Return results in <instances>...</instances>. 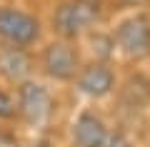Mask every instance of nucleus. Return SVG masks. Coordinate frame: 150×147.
Here are the masks:
<instances>
[{"mask_svg": "<svg viewBox=\"0 0 150 147\" xmlns=\"http://www.w3.org/2000/svg\"><path fill=\"white\" fill-rule=\"evenodd\" d=\"M100 20V3L98 0H65L55 10L53 25L55 32L65 40L80 37Z\"/></svg>", "mask_w": 150, "mask_h": 147, "instance_id": "f257e3e1", "label": "nucleus"}, {"mask_svg": "<svg viewBox=\"0 0 150 147\" xmlns=\"http://www.w3.org/2000/svg\"><path fill=\"white\" fill-rule=\"evenodd\" d=\"M18 112L30 127H43L53 117V95L40 82H20L18 87Z\"/></svg>", "mask_w": 150, "mask_h": 147, "instance_id": "f03ea898", "label": "nucleus"}, {"mask_svg": "<svg viewBox=\"0 0 150 147\" xmlns=\"http://www.w3.org/2000/svg\"><path fill=\"white\" fill-rule=\"evenodd\" d=\"M115 45L120 53L133 60H143L150 55V18L148 15H130L115 27Z\"/></svg>", "mask_w": 150, "mask_h": 147, "instance_id": "7ed1b4c3", "label": "nucleus"}, {"mask_svg": "<svg viewBox=\"0 0 150 147\" xmlns=\"http://www.w3.org/2000/svg\"><path fill=\"white\" fill-rule=\"evenodd\" d=\"M40 37V23L18 8H0V40L5 45L28 47Z\"/></svg>", "mask_w": 150, "mask_h": 147, "instance_id": "20e7f679", "label": "nucleus"}, {"mask_svg": "<svg viewBox=\"0 0 150 147\" xmlns=\"http://www.w3.org/2000/svg\"><path fill=\"white\" fill-rule=\"evenodd\" d=\"M43 70L48 77L53 80H73L75 75L80 72V58L78 50L70 47L68 42H50L43 53Z\"/></svg>", "mask_w": 150, "mask_h": 147, "instance_id": "39448f33", "label": "nucleus"}, {"mask_svg": "<svg viewBox=\"0 0 150 147\" xmlns=\"http://www.w3.org/2000/svg\"><path fill=\"white\" fill-rule=\"evenodd\" d=\"M115 87V72L105 63H93L78 72V90L88 97H105Z\"/></svg>", "mask_w": 150, "mask_h": 147, "instance_id": "423d86ee", "label": "nucleus"}, {"mask_svg": "<svg viewBox=\"0 0 150 147\" xmlns=\"http://www.w3.org/2000/svg\"><path fill=\"white\" fill-rule=\"evenodd\" d=\"M73 142L75 147H105L108 127L95 112H80L73 125Z\"/></svg>", "mask_w": 150, "mask_h": 147, "instance_id": "0eeeda50", "label": "nucleus"}, {"mask_svg": "<svg viewBox=\"0 0 150 147\" xmlns=\"http://www.w3.org/2000/svg\"><path fill=\"white\" fill-rule=\"evenodd\" d=\"M33 70V60L25 53V47L0 45V75L10 82H25Z\"/></svg>", "mask_w": 150, "mask_h": 147, "instance_id": "6e6552de", "label": "nucleus"}, {"mask_svg": "<svg viewBox=\"0 0 150 147\" xmlns=\"http://www.w3.org/2000/svg\"><path fill=\"white\" fill-rule=\"evenodd\" d=\"M15 112H18V107H15V102L10 100V95L0 90V120H13Z\"/></svg>", "mask_w": 150, "mask_h": 147, "instance_id": "1a4fd4ad", "label": "nucleus"}, {"mask_svg": "<svg viewBox=\"0 0 150 147\" xmlns=\"http://www.w3.org/2000/svg\"><path fill=\"white\" fill-rule=\"evenodd\" d=\"M105 147H133L130 145V140L125 135H120V132H115V135H108V142Z\"/></svg>", "mask_w": 150, "mask_h": 147, "instance_id": "9d476101", "label": "nucleus"}, {"mask_svg": "<svg viewBox=\"0 0 150 147\" xmlns=\"http://www.w3.org/2000/svg\"><path fill=\"white\" fill-rule=\"evenodd\" d=\"M33 147H50L48 142H38V145H33Z\"/></svg>", "mask_w": 150, "mask_h": 147, "instance_id": "9b49d317", "label": "nucleus"}]
</instances>
